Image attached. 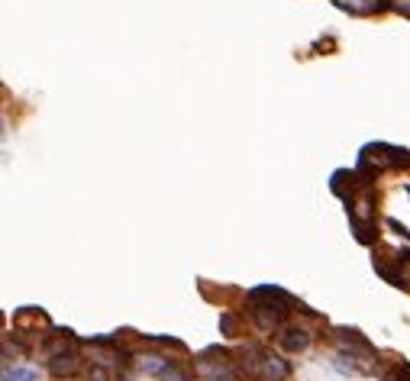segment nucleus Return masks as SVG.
Wrapping results in <instances>:
<instances>
[{
	"label": "nucleus",
	"instance_id": "obj_1",
	"mask_svg": "<svg viewBox=\"0 0 410 381\" xmlns=\"http://www.w3.org/2000/svg\"><path fill=\"white\" fill-rule=\"evenodd\" d=\"M249 304H252V317L262 329H272L284 320L288 313V294L278 288H258L249 294Z\"/></svg>",
	"mask_w": 410,
	"mask_h": 381
},
{
	"label": "nucleus",
	"instance_id": "obj_2",
	"mask_svg": "<svg viewBox=\"0 0 410 381\" xmlns=\"http://www.w3.org/2000/svg\"><path fill=\"white\" fill-rule=\"evenodd\" d=\"M252 368H255V372H262V378H265V381H284L291 375L288 362H284V358H278V356H272V352H258V362Z\"/></svg>",
	"mask_w": 410,
	"mask_h": 381
},
{
	"label": "nucleus",
	"instance_id": "obj_3",
	"mask_svg": "<svg viewBox=\"0 0 410 381\" xmlns=\"http://www.w3.org/2000/svg\"><path fill=\"white\" fill-rule=\"evenodd\" d=\"M282 346L288 352H304L310 346V333L301 327H288V329H282Z\"/></svg>",
	"mask_w": 410,
	"mask_h": 381
},
{
	"label": "nucleus",
	"instance_id": "obj_4",
	"mask_svg": "<svg viewBox=\"0 0 410 381\" xmlns=\"http://www.w3.org/2000/svg\"><path fill=\"white\" fill-rule=\"evenodd\" d=\"M78 365H81V358L75 356V352H59V356H52V362H49V368H52V375H75Z\"/></svg>",
	"mask_w": 410,
	"mask_h": 381
},
{
	"label": "nucleus",
	"instance_id": "obj_5",
	"mask_svg": "<svg viewBox=\"0 0 410 381\" xmlns=\"http://www.w3.org/2000/svg\"><path fill=\"white\" fill-rule=\"evenodd\" d=\"M4 381H39V372H32V368H4Z\"/></svg>",
	"mask_w": 410,
	"mask_h": 381
},
{
	"label": "nucleus",
	"instance_id": "obj_6",
	"mask_svg": "<svg viewBox=\"0 0 410 381\" xmlns=\"http://www.w3.org/2000/svg\"><path fill=\"white\" fill-rule=\"evenodd\" d=\"M159 381H191V375L184 372V368L178 365V362H171V365H168L165 372L159 375Z\"/></svg>",
	"mask_w": 410,
	"mask_h": 381
},
{
	"label": "nucleus",
	"instance_id": "obj_7",
	"mask_svg": "<svg viewBox=\"0 0 410 381\" xmlns=\"http://www.w3.org/2000/svg\"><path fill=\"white\" fill-rule=\"evenodd\" d=\"M207 381H236V378H233L229 368H213V372L207 375Z\"/></svg>",
	"mask_w": 410,
	"mask_h": 381
},
{
	"label": "nucleus",
	"instance_id": "obj_8",
	"mask_svg": "<svg viewBox=\"0 0 410 381\" xmlns=\"http://www.w3.org/2000/svg\"><path fill=\"white\" fill-rule=\"evenodd\" d=\"M91 381H110V378H107L104 368H94V372H91Z\"/></svg>",
	"mask_w": 410,
	"mask_h": 381
}]
</instances>
